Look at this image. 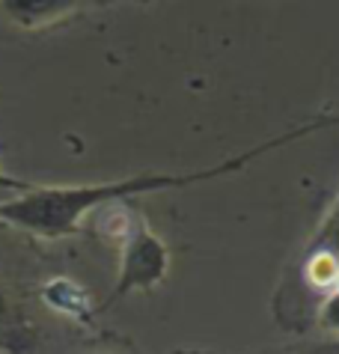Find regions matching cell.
<instances>
[{"label":"cell","instance_id":"3957f363","mask_svg":"<svg viewBox=\"0 0 339 354\" xmlns=\"http://www.w3.org/2000/svg\"><path fill=\"white\" fill-rule=\"evenodd\" d=\"M318 319H322V324H324L327 330H336V333H339V286L324 298Z\"/></svg>","mask_w":339,"mask_h":354},{"label":"cell","instance_id":"6da1fadb","mask_svg":"<svg viewBox=\"0 0 339 354\" xmlns=\"http://www.w3.org/2000/svg\"><path fill=\"white\" fill-rule=\"evenodd\" d=\"M327 122H310L297 131H288L277 140H265L253 146L250 152L238 155V158L221 161L214 167H205V170H194V173H134L128 179L119 182H104V185H84V188H54V191H36L24 196V200L9 203L3 214L12 218L24 226H33V230L42 232H66L84 218L86 212H93L95 205L102 203H113V200H125V196H137V194H155V191H170V188H191L196 182H208L217 179L223 173H235L247 167L253 158H259L262 152H268L271 146H283L288 140H297V137L310 134L315 129H322Z\"/></svg>","mask_w":339,"mask_h":354},{"label":"cell","instance_id":"7a4b0ae2","mask_svg":"<svg viewBox=\"0 0 339 354\" xmlns=\"http://www.w3.org/2000/svg\"><path fill=\"white\" fill-rule=\"evenodd\" d=\"M167 248L155 232L146 226L131 230L122 250V262H119V280L113 289V298H122L128 292L155 289L167 274Z\"/></svg>","mask_w":339,"mask_h":354}]
</instances>
